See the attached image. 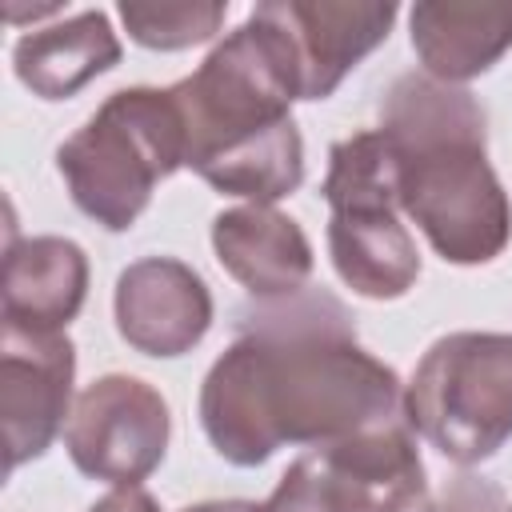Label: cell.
<instances>
[{"label": "cell", "mask_w": 512, "mask_h": 512, "mask_svg": "<svg viewBox=\"0 0 512 512\" xmlns=\"http://www.w3.org/2000/svg\"><path fill=\"white\" fill-rule=\"evenodd\" d=\"M120 64V36L108 12L84 8L48 28H32L12 48L16 80L40 100H68Z\"/></svg>", "instance_id": "9a60e30c"}, {"label": "cell", "mask_w": 512, "mask_h": 512, "mask_svg": "<svg viewBox=\"0 0 512 512\" xmlns=\"http://www.w3.org/2000/svg\"><path fill=\"white\" fill-rule=\"evenodd\" d=\"M268 512H436L408 420L300 452L272 488Z\"/></svg>", "instance_id": "52a82bcc"}, {"label": "cell", "mask_w": 512, "mask_h": 512, "mask_svg": "<svg viewBox=\"0 0 512 512\" xmlns=\"http://www.w3.org/2000/svg\"><path fill=\"white\" fill-rule=\"evenodd\" d=\"M400 152V212L448 264H488L512 240V204L488 164V120L460 84L400 76L380 104Z\"/></svg>", "instance_id": "3957f363"}, {"label": "cell", "mask_w": 512, "mask_h": 512, "mask_svg": "<svg viewBox=\"0 0 512 512\" xmlns=\"http://www.w3.org/2000/svg\"><path fill=\"white\" fill-rule=\"evenodd\" d=\"M88 296V256L64 236L8 240L0 276L4 324L32 332H64Z\"/></svg>", "instance_id": "4fadbf2b"}, {"label": "cell", "mask_w": 512, "mask_h": 512, "mask_svg": "<svg viewBox=\"0 0 512 512\" xmlns=\"http://www.w3.org/2000/svg\"><path fill=\"white\" fill-rule=\"evenodd\" d=\"M504 512H512V504H508V508H504Z\"/></svg>", "instance_id": "44dd1931"}, {"label": "cell", "mask_w": 512, "mask_h": 512, "mask_svg": "<svg viewBox=\"0 0 512 512\" xmlns=\"http://www.w3.org/2000/svg\"><path fill=\"white\" fill-rule=\"evenodd\" d=\"M76 348L64 332L0 328V428H4V468L48 452L56 432L72 416Z\"/></svg>", "instance_id": "9c48e42d"}, {"label": "cell", "mask_w": 512, "mask_h": 512, "mask_svg": "<svg viewBox=\"0 0 512 512\" xmlns=\"http://www.w3.org/2000/svg\"><path fill=\"white\" fill-rule=\"evenodd\" d=\"M292 40L300 60V100H328L340 80L376 52L400 8L376 0H268L260 4Z\"/></svg>", "instance_id": "8fae6325"}, {"label": "cell", "mask_w": 512, "mask_h": 512, "mask_svg": "<svg viewBox=\"0 0 512 512\" xmlns=\"http://www.w3.org/2000/svg\"><path fill=\"white\" fill-rule=\"evenodd\" d=\"M168 92L184 120V168L204 184L248 204H276L304 184V140L292 120L300 60L260 4Z\"/></svg>", "instance_id": "7a4b0ae2"}, {"label": "cell", "mask_w": 512, "mask_h": 512, "mask_svg": "<svg viewBox=\"0 0 512 512\" xmlns=\"http://www.w3.org/2000/svg\"><path fill=\"white\" fill-rule=\"evenodd\" d=\"M212 252L252 300H284L308 288L316 264L304 228L272 204L220 212L212 220Z\"/></svg>", "instance_id": "7c38bea8"}, {"label": "cell", "mask_w": 512, "mask_h": 512, "mask_svg": "<svg viewBox=\"0 0 512 512\" xmlns=\"http://www.w3.org/2000/svg\"><path fill=\"white\" fill-rule=\"evenodd\" d=\"M88 512H160L156 496L140 484H116L108 496H100Z\"/></svg>", "instance_id": "ac0fdd59"}, {"label": "cell", "mask_w": 512, "mask_h": 512, "mask_svg": "<svg viewBox=\"0 0 512 512\" xmlns=\"http://www.w3.org/2000/svg\"><path fill=\"white\" fill-rule=\"evenodd\" d=\"M116 16L136 44L156 52H180L212 40L228 16V4L224 0H160V4L124 0L116 4Z\"/></svg>", "instance_id": "2e32d148"}, {"label": "cell", "mask_w": 512, "mask_h": 512, "mask_svg": "<svg viewBox=\"0 0 512 512\" xmlns=\"http://www.w3.org/2000/svg\"><path fill=\"white\" fill-rule=\"evenodd\" d=\"M412 52L424 72L444 84L484 76L512 48V4L424 0L408 12Z\"/></svg>", "instance_id": "5bb4252c"}, {"label": "cell", "mask_w": 512, "mask_h": 512, "mask_svg": "<svg viewBox=\"0 0 512 512\" xmlns=\"http://www.w3.org/2000/svg\"><path fill=\"white\" fill-rule=\"evenodd\" d=\"M72 204L108 232H128L160 180L184 168V120L168 88H120L56 148Z\"/></svg>", "instance_id": "277c9868"}, {"label": "cell", "mask_w": 512, "mask_h": 512, "mask_svg": "<svg viewBox=\"0 0 512 512\" xmlns=\"http://www.w3.org/2000/svg\"><path fill=\"white\" fill-rule=\"evenodd\" d=\"M56 12H64V8H60V4H32V8H20L16 0H8V4H4V20H8V24H20L24 16L40 20V16H56Z\"/></svg>", "instance_id": "ffe728a7"}, {"label": "cell", "mask_w": 512, "mask_h": 512, "mask_svg": "<svg viewBox=\"0 0 512 512\" xmlns=\"http://www.w3.org/2000/svg\"><path fill=\"white\" fill-rule=\"evenodd\" d=\"M328 200V256L364 300H400L420 276V252L400 224V152L380 128L332 144L320 184Z\"/></svg>", "instance_id": "5b68a950"}, {"label": "cell", "mask_w": 512, "mask_h": 512, "mask_svg": "<svg viewBox=\"0 0 512 512\" xmlns=\"http://www.w3.org/2000/svg\"><path fill=\"white\" fill-rule=\"evenodd\" d=\"M200 384V428L216 456L260 468L284 444L316 448L404 420V384L356 340L352 312L324 288L256 300Z\"/></svg>", "instance_id": "6da1fadb"}, {"label": "cell", "mask_w": 512, "mask_h": 512, "mask_svg": "<svg viewBox=\"0 0 512 512\" xmlns=\"http://www.w3.org/2000/svg\"><path fill=\"white\" fill-rule=\"evenodd\" d=\"M504 508H508L504 492L480 476H456L436 500V512H504Z\"/></svg>", "instance_id": "e0dca14e"}, {"label": "cell", "mask_w": 512, "mask_h": 512, "mask_svg": "<svg viewBox=\"0 0 512 512\" xmlns=\"http://www.w3.org/2000/svg\"><path fill=\"white\" fill-rule=\"evenodd\" d=\"M404 420L452 464L496 456L512 440V336H440L404 388Z\"/></svg>", "instance_id": "8992f818"}, {"label": "cell", "mask_w": 512, "mask_h": 512, "mask_svg": "<svg viewBox=\"0 0 512 512\" xmlns=\"http://www.w3.org/2000/svg\"><path fill=\"white\" fill-rule=\"evenodd\" d=\"M116 332L144 356H184L212 328V292L196 268L176 256H144L128 264L112 296Z\"/></svg>", "instance_id": "30bf717a"}, {"label": "cell", "mask_w": 512, "mask_h": 512, "mask_svg": "<svg viewBox=\"0 0 512 512\" xmlns=\"http://www.w3.org/2000/svg\"><path fill=\"white\" fill-rule=\"evenodd\" d=\"M172 416L164 396L140 376H100L92 380L64 424V448L88 480L140 484L152 476L168 452Z\"/></svg>", "instance_id": "ba28073f"}, {"label": "cell", "mask_w": 512, "mask_h": 512, "mask_svg": "<svg viewBox=\"0 0 512 512\" xmlns=\"http://www.w3.org/2000/svg\"><path fill=\"white\" fill-rule=\"evenodd\" d=\"M180 512H268V508L256 500H200V504H188Z\"/></svg>", "instance_id": "d6986e66"}]
</instances>
